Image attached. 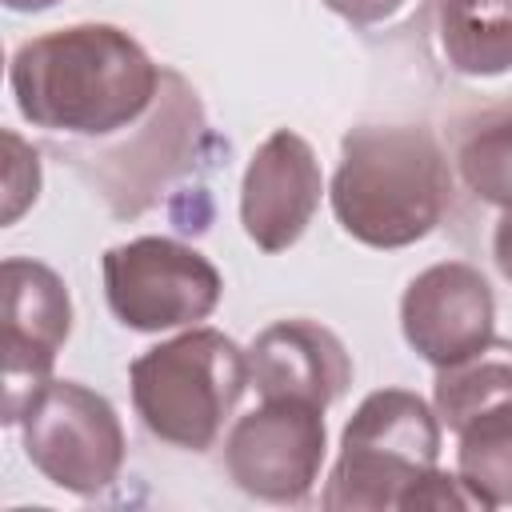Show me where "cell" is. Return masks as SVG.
<instances>
[{"label": "cell", "instance_id": "ffe728a7", "mask_svg": "<svg viewBox=\"0 0 512 512\" xmlns=\"http://www.w3.org/2000/svg\"><path fill=\"white\" fill-rule=\"evenodd\" d=\"M52 4H60V0H4V8H12V12H44Z\"/></svg>", "mask_w": 512, "mask_h": 512}, {"label": "cell", "instance_id": "d6986e66", "mask_svg": "<svg viewBox=\"0 0 512 512\" xmlns=\"http://www.w3.org/2000/svg\"><path fill=\"white\" fill-rule=\"evenodd\" d=\"M492 260H496L500 276L512 280V204L500 212V220L492 228Z\"/></svg>", "mask_w": 512, "mask_h": 512}, {"label": "cell", "instance_id": "ba28073f", "mask_svg": "<svg viewBox=\"0 0 512 512\" xmlns=\"http://www.w3.org/2000/svg\"><path fill=\"white\" fill-rule=\"evenodd\" d=\"M324 452V408L292 396L264 400L224 436L228 480L264 504H304L320 480Z\"/></svg>", "mask_w": 512, "mask_h": 512}, {"label": "cell", "instance_id": "3957f363", "mask_svg": "<svg viewBox=\"0 0 512 512\" xmlns=\"http://www.w3.org/2000/svg\"><path fill=\"white\" fill-rule=\"evenodd\" d=\"M140 424L180 448L208 452L252 384L248 352L220 328H188L128 364Z\"/></svg>", "mask_w": 512, "mask_h": 512}, {"label": "cell", "instance_id": "9a60e30c", "mask_svg": "<svg viewBox=\"0 0 512 512\" xmlns=\"http://www.w3.org/2000/svg\"><path fill=\"white\" fill-rule=\"evenodd\" d=\"M456 448V476L484 512L512 504V404L464 424Z\"/></svg>", "mask_w": 512, "mask_h": 512}, {"label": "cell", "instance_id": "4fadbf2b", "mask_svg": "<svg viewBox=\"0 0 512 512\" xmlns=\"http://www.w3.org/2000/svg\"><path fill=\"white\" fill-rule=\"evenodd\" d=\"M512 404V340L492 336L456 364L436 368L432 408L444 428L460 432L476 416Z\"/></svg>", "mask_w": 512, "mask_h": 512}, {"label": "cell", "instance_id": "52a82bcc", "mask_svg": "<svg viewBox=\"0 0 512 512\" xmlns=\"http://www.w3.org/2000/svg\"><path fill=\"white\" fill-rule=\"evenodd\" d=\"M104 300L132 332H168L208 320L224 296L216 264L172 236H136L112 244L100 260Z\"/></svg>", "mask_w": 512, "mask_h": 512}, {"label": "cell", "instance_id": "7a4b0ae2", "mask_svg": "<svg viewBox=\"0 0 512 512\" xmlns=\"http://www.w3.org/2000/svg\"><path fill=\"white\" fill-rule=\"evenodd\" d=\"M328 200L352 240L392 252L424 240L444 220L452 172L428 128L360 124L340 140Z\"/></svg>", "mask_w": 512, "mask_h": 512}, {"label": "cell", "instance_id": "9c48e42d", "mask_svg": "<svg viewBox=\"0 0 512 512\" xmlns=\"http://www.w3.org/2000/svg\"><path fill=\"white\" fill-rule=\"evenodd\" d=\"M4 292V424H20L36 392L52 380V364L72 332L68 284L40 260L8 256L0 268Z\"/></svg>", "mask_w": 512, "mask_h": 512}, {"label": "cell", "instance_id": "e0dca14e", "mask_svg": "<svg viewBox=\"0 0 512 512\" xmlns=\"http://www.w3.org/2000/svg\"><path fill=\"white\" fill-rule=\"evenodd\" d=\"M8 144V180H4V224H16L20 212L36 200L40 192V160L36 148H28L16 132H4Z\"/></svg>", "mask_w": 512, "mask_h": 512}, {"label": "cell", "instance_id": "8992f818", "mask_svg": "<svg viewBox=\"0 0 512 512\" xmlns=\"http://www.w3.org/2000/svg\"><path fill=\"white\" fill-rule=\"evenodd\" d=\"M28 464L72 496H100L124 468V424L108 396L76 384L48 380L20 420Z\"/></svg>", "mask_w": 512, "mask_h": 512}, {"label": "cell", "instance_id": "7c38bea8", "mask_svg": "<svg viewBox=\"0 0 512 512\" xmlns=\"http://www.w3.org/2000/svg\"><path fill=\"white\" fill-rule=\"evenodd\" d=\"M252 384L264 400L292 396L308 404H336L352 384V356L344 340L320 320H276L248 348Z\"/></svg>", "mask_w": 512, "mask_h": 512}, {"label": "cell", "instance_id": "5bb4252c", "mask_svg": "<svg viewBox=\"0 0 512 512\" xmlns=\"http://www.w3.org/2000/svg\"><path fill=\"white\" fill-rule=\"evenodd\" d=\"M440 48L460 76L512 72V0H440Z\"/></svg>", "mask_w": 512, "mask_h": 512}, {"label": "cell", "instance_id": "5b68a950", "mask_svg": "<svg viewBox=\"0 0 512 512\" xmlns=\"http://www.w3.org/2000/svg\"><path fill=\"white\" fill-rule=\"evenodd\" d=\"M200 132V96L184 76L164 68L160 96L140 124L104 140H68L64 160L108 200L116 216H140L160 200V188L188 168Z\"/></svg>", "mask_w": 512, "mask_h": 512}, {"label": "cell", "instance_id": "ac0fdd59", "mask_svg": "<svg viewBox=\"0 0 512 512\" xmlns=\"http://www.w3.org/2000/svg\"><path fill=\"white\" fill-rule=\"evenodd\" d=\"M328 12H336L340 20L356 24V28H368V24H380L388 16H396L404 8V0H320Z\"/></svg>", "mask_w": 512, "mask_h": 512}, {"label": "cell", "instance_id": "277c9868", "mask_svg": "<svg viewBox=\"0 0 512 512\" xmlns=\"http://www.w3.org/2000/svg\"><path fill=\"white\" fill-rule=\"evenodd\" d=\"M440 416L408 388H380L360 400L340 436L320 504L328 512H388L436 472Z\"/></svg>", "mask_w": 512, "mask_h": 512}, {"label": "cell", "instance_id": "2e32d148", "mask_svg": "<svg viewBox=\"0 0 512 512\" xmlns=\"http://www.w3.org/2000/svg\"><path fill=\"white\" fill-rule=\"evenodd\" d=\"M456 168L476 200L500 208L512 204V108L492 112L464 132L456 148Z\"/></svg>", "mask_w": 512, "mask_h": 512}, {"label": "cell", "instance_id": "8fae6325", "mask_svg": "<svg viewBox=\"0 0 512 512\" xmlns=\"http://www.w3.org/2000/svg\"><path fill=\"white\" fill-rule=\"evenodd\" d=\"M324 196V172L312 144L276 128L248 160L240 180V228L260 252H288L312 224Z\"/></svg>", "mask_w": 512, "mask_h": 512}, {"label": "cell", "instance_id": "30bf717a", "mask_svg": "<svg viewBox=\"0 0 512 512\" xmlns=\"http://www.w3.org/2000/svg\"><path fill=\"white\" fill-rule=\"evenodd\" d=\"M496 296L480 268L444 260L416 272L400 296V332L432 368L456 364L496 332Z\"/></svg>", "mask_w": 512, "mask_h": 512}, {"label": "cell", "instance_id": "6da1fadb", "mask_svg": "<svg viewBox=\"0 0 512 512\" xmlns=\"http://www.w3.org/2000/svg\"><path fill=\"white\" fill-rule=\"evenodd\" d=\"M8 84L32 128L104 140L152 112L164 68L116 24H68L24 40L8 64Z\"/></svg>", "mask_w": 512, "mask_h": 512}]
</instances>
